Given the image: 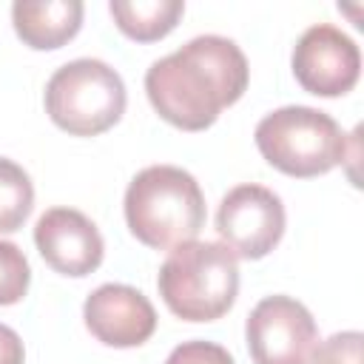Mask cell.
Wrapping results in <instances>:
<instances>
[{
    "instance_id": "cell-1",
    "label": "cell",
    "mask_w": 364,
    "mask_h": 364,
    "mask_svg": "<svg viewBox=\"0 0 364 364\" xmlns=\"http://www.w3.org/2000/svg\"><path fill=\"white\" fill-rule=\"evenodd\" d=\"M250 68L242 48L219 34H199L151 63L145 94L154 111L179 131L210 128L222 108L242 100Z\"/></svg>"
},
{
    "instance_id": "cell-2",
    "label": "cell",
    "mask_w": 364,
    "mask_h": 364,
    "mask_svg": "<svg viewBox=\"0 0 364 364\" xmlns=\"http://www.w3.org/2000/svg\"><path fill=\"white\" fill-rule=\"evenodd\" d=\"M128 230L154 250H173L196 239L205 225L199 182L176 165L142 168L125 191Z\"/></svg>"
},
{
    "instance_id": "cell-3",
    "label": "cell",
    "mask_w": 364,
    "mask_h": 364,
    "mask_svg": "<svg viewBox=\"0 0 364 364\" xmlns=\"http://www.w3.org/2000/svg\"><path fill=\"white\" fill-rule=\"evenodd\" d=\"M165 307L185 321L222 318L239 293V259L222 242L176 245L156 276Z\"/></svg>"
},
{
    "instance_id": "cell-4",
    "label": "cell",
    "mask_w": 364,
    "mask_h": 364,
    "mask_svg": "<svg viewBox=\"0 0 364 364\" xmlns=\"http://www.w3.org/2000/svg\"><path fill=\"white\" fill-rule=\"evenodd\" d=\"M256 148L276 171L299 179L321 176L347 159L341 125L310 105H284L256 125Z\"/></svg>"
},
{
    "instance_id": "cell-5",
    "label": "cell",
    "mask_w": 364,
    "mask_h": 364,
    "mask_svg": "<svg viewBox=\"0 0 364 364\" xmlns=\"http://www.w3.org/2000/svg\"><path fill=\"white\" fill-rule=\"evenodd\" d=\"M46 114L65 134L97 136L125 114V82L102 60H71L46 82Z\"/></svg>"
},
{
    "instance_id": "cell-6",
    "label": "cell",
    "mask_w": 364,
    "mask_h": 364,
    "mask_svg": "<svg viewBox=\"0 0 364 364\" xmlns=\"http://www.w3.org/2000/svg\"><path fill=\"white\" fill-rule=\"evenodd\" d=\"M245 338L253 364H310L318 347V327L293 296H267L250 310Z\"/></svg>"
},
{
    "instance_id": "cell-7",
    "label": "cell",
    "mask_w": 364,
    "mask_h": 364,
    "mask_svg": "<svg viewBox=\"0 0 364 364\" xmlns=\"http://www.w3.org/2000/svg\"><path fill=\"white\" fill-rule=\"evenodd\" d=\"M284 205L262 185L230 188L216 210V233L236 259H264L284 236Z\"/></svg>"
},
{
    "instance_id": "cell-8",
    "label": "cell",
    "mask_w": 364,
    "mask_h": 364,
    "mask_svg": "<svg viewBox=\"0 0 364 364\" xmlns=\"http://www.w3.org/2000/svg\"><path fill=\"white\" fill-rule=\"evenodd\" d=\"M290 65L304 91L316 97H341L358 82L361 51L341 28L316 23L296 40Z\"/></svg>"
},
{
    "instance_id": "cell-9",
    "label": "cell",
    "mask_w": 364,
    "mask_h": 364,
    "mask_svg": "<svg viewBox=\"0 0 364 364\" xmlns=\"http://www.w3.org/2000/svg\"><path fill=\"white\" fill-rule=\"evenodd\" d=\"M34 245L51 270L74 279L94 273L105 253L97 225L74 208H48L34 225Z\"/></svg>"
},
{
    "instance_id": "cell-10",
    "label": "cell",
    "mask_w": 364,
    "mask_h": 364,
    "mask_svg": "<svg viewBox=\"0 0 364 364\" xmlns=\"http://www.w3.org/2000/svg\"><path fill=\"white\" fill-rule=\"evenodd\" d=\"M85 327L105 347H139L156 330L154 304L128 284H100L82 304Z\"/></svg>"
},
{
    "instance_id": "cell-11",
    "label": "cell",
    "mask_w": 364,
    "mask_h": 364,
    "mask_svg": "<svg viewBox=\"0 0 364 364\" xmlns=\"http://www.w3.org/2000/svg\"><path fill=\"white\" fill-rule=\"evenodd\" d=\"M82 11L80 0H17L11 6V23L28 48L51 51L77 37Z\"/></svg>"
},
{
    "instance_id": "cell-12",
    "label": "cell",
    "mask_w": 364,
    "mask_h": 364,
    "mask_svg": "<svg viewBox=\"0 0 364 364\" xmlns=\"http://www.w3.org/2000/svg\"><path fill=\"white\" fill-rule=\"evenodd\" d=\"M108 11L117 28L136 43H154L168 37L185 14L182 0H111Z\"/></svg>"
},
{
    "instance_id": "cell-13",
    "label": "cell",
    "mask_w": 364,
    "mask_h": 364,
    "mask_svg": "<svg viewBox=\"0 0 364 364\" xmlns=\"http://www.w3.org/2000/svg\"><path fill=\"white\" fill-rule=\"evenodd\" d=\"M31 208H34V185L28 173L17 162L0 156V233L20 230Z\"/></svg>"
},
{
    "instance_id": "cell-14",
    "label": "cell",
    "mask_w": 364,
    "mask_h": 364,
    "mask_svg": "<svg viewBox=\"0 0 364 364\" xmlns=\"http://www.w3.org/2000/svg\"><path fill=\"white\" fill-rule=\"evenodd\" d=\"M31 282V267L26 253L14 242L0 239V307L17 304L28 293Z\"/></svg>"
},
{
    "instance_id": "cell-15",
    "label": "cell",
    "mask_w": 364,
    "mask_h": 364,
    "mask_svg": "<svg viewBox=\"0 0 364 364\" xmlns=\"http://www.w3.org/2000/svg\"><path fill=\"white\" fill-rule=\"evenodd\" d=\"M361 350H364V336L358 330L333 333L316 347L310 364H361Z\"/></svg>"
},
{
    "instance_id": "cell-16",
    "label": "cell",
    "mask_w": 364,
    "mask_h": 364,
    "mask_svg": "<svg viewBox=\"0 0 364 364\" xmlns=\"http://www.w3.org/2000/svg\"><path fill=\"white\" fill-rule=\"evenodd\" d=\"M165 364H236V361L222 344L196 338V341H182L179 347H173Z\"/></svg>"
},
{
    "instance_id": "cell-17",
    "label": "cell",
    "mask_w": 364,
    "mask_h": 364,
    "mask_svg": "<svg viewBox=\"0 0 364 364\" xmlns=\"http://www.w3.org/2000/svg\"><path fill=\"white\" fill-rule=\"evenodd\" d=\"M23 358H26V350L20 336L11 327L0 324V364H23Z\"/></svg>"
}]
</instances>
